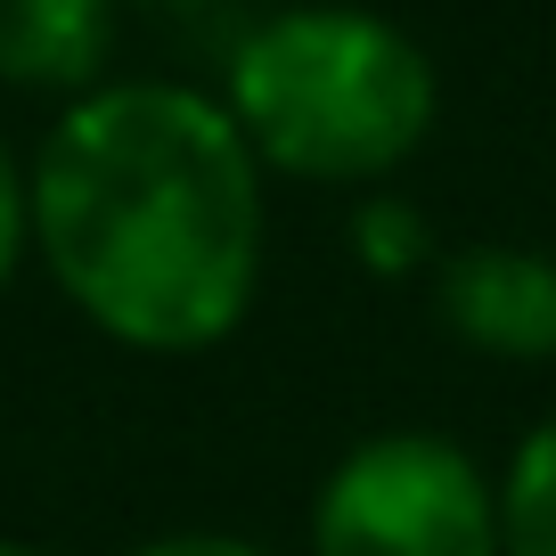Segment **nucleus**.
<instances>
[{
	"label": "nucleus",
	"mask_w": 556,
	"mask_h": 556,
	"mask_svg": "<svg viewBox=\"0 0 556 556\" xmlns=\"http://www.w3.org/2000/svg\"><path fill=\"white\" fill-rule=\"evenodd\" d=\"M25 197L50 278L115 344L205 352L254 312L262 164L205 90H83L50 123Z\"/></svg>",
	"instance_id": "1"
},
{
	"label": "nucleus",
	"mask_w": 556,
	"mask_h": 556,
	"mask_svg": "<svg viewBox=\"0 0 556 556\" xmlns=\"http://www.w3.org/2000/svg\"><path fill=\"white\" fill-rule=\"evenodd\" d=\"M229 123L295 180H384L434 131V58L368 9H278L229 41Z\"/></svg>",
	"instance_id": "2"
},
{
	"label": "nucleus",
	"mask_w": 556,
	"mask_h": 556,
	"mask_svg": "<svg viewBox=\"0 0 556 556\" xmlns=\"http://www.w3.org/2000/svg\"><path fill=\"white\" fill-rule=\"evenodd\" d=\"M312 556H500V483L451 434H368L312 500Z\"/></svg>",
	"instance_id": "3"
},
{
	"label": "nucleus",
	"mask_w": 556,
	"mask_h": 556,
	"mask_svg": "<svg viewBox=\"0 0 556 556\" xmlns=\"http://www.w3.org/2000/svg\"><path fill=\"white\" fill-rule=\"evenodd\" d=\"M434 319L483 361H556V262L532 245H458L434 270Z\"/></svg>",
	"instance_id": "4"
},
{
	"label": "nucleus",
	"mask_w": 556,
	"mask_h": 556,
	"mask_svg": "<svg viewBox=\"0 0 556 556\" xmlns=\"http://www.w3.org/2000/svg\"><path fill=\"white\" fill-rule=\"evenodd\" d=\"M115 41V0H0V83L90 90Z\"/></svg>",
	"instance_id": "5"
},
{
	"label": "nucleus",
	"mask_w": 556,
	"mask_h": 556,
	"mask_svg": "<svg viewBox=\"0 0 556 556\" xmlns=\"http://www.w3.org/2000/svg\"><path fill=\"white\" fill-rule=\"evenodd\" d=\"M500 556H556V409L516 442L500 475Z\"/></svg>",
	"instance_id": "6"
},
{
	"label": "nucleus",
	"mask_w": 556,
	"mask_h": 556,
	"mask_svg": "<svg viewBox=\"0 0 556 556\" xmlns=\"http://www.w3.org/2000/svg\"><path fill=\"white\" fill-rule=\"evenodd\" d=\"M352 245H361V262H368V270H384V278L417 270V262L434 254V245H426V222H417L401 197H377V205L352 213Z\"/></svg>",
	"instance_id": "7"
},
{
	"label": "nucleus",
	"mask_w": 556,
	"mask_h": 556,
	"mask_svg": "<svg viewBox=\"0 0 556 556\" xmlns=\"http://www.w3.org/2000/svg\"><path fill=\"white\" fill-rule=\"evenodd\" d=\"M25 238H34V197H25V180H17V164H9V148H0V287L17 278Z\"/></svg>",
	"instance_id": "8"
},
{
	"label": "nucleus",
	"mask_w": 556,
	"mask_h": 556,
	"mask_svg": "<svg viewBox=\"0 0 556 556\" xmlns=\"http://www.w3.org/2000/svg\"><path fill=\"white\" fill-rule=\"evenodd\" d=\"M131 556H270V548H254V540H238V532H164V540H148V548H131Z\"/></svg>",
	"instance_id": "9"
},
{
	"label": "nucleus",
	"mask_w": 556,
	"mask_h": 556,
	"mask_svg": "<svg viewBox=\"0 0 556 556\" xmlns=\"http://www.w3.org/2000/svg\"><path fill=\"white\" fill-rule=\"evenodd\" d=\"M139 9H148V17H164V25H197L213 0H139Z\"/></svg>",
	"instance_id": "10"
},
{
	"label": "nucleus",
	"mask_w": 556,
	"mask_h": 556,
	"mask_svg": "<svg viewBox=\"0 0 556 556\" xmlns=\"http://www.w3.org/2000/svg\"><path fill=\"white\" fill-rule=\"evenodd\" d=\"M0 556H41V548H25V540H0Z\"/></svg>",
	"instance_id": "11"
}]
</instances>
